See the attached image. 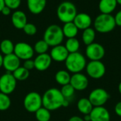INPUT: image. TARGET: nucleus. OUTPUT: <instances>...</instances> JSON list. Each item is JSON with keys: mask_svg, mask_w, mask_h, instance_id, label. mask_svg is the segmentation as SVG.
<instances>
[{"mask_svg": "<svg viewBox=\"0 0 121 121\" xmlns=\"http://www.w3.org/2000/svg\"><path fill=\"white\" fill-rule=\"evenodd\" d=\"M52 58L50 54L44 53L38 55V56L34 59L35 68L40 72H44L47 70L52 64Z\"/></svg>", "mask_w": 121, "mask_h": 121, "instance_id": "nucleus-14", "label": "nucleus"}, {"mask_svg": "<svg viewBox=\"0 0 121 121\" xmlns=\"http://www.w3.org/2000/svg\"><path fill=\"white\" fill-rule=\"evenodd\" d=\"M64 38L65 36L62 28L57 24L49 26L45 29L43 34V40L51 47L61 45Z\"/></svg>", "mask_w": 121, "mask_h": 121, "instance_id": "nucleus-4", "label": "nucleus"}, {"mask_svg": "<svg viewBox=\"0 0 121 121\" xmlns=\"http://www.w3.org/2000/svg\"><path fill=\"white\" fill-rule=\"evenodd\" d=\"M69 101H68V99H65V101H64V102H63V104H62V107H67V106H69Z\"/></svg>", "mask_w": 121, "mask_h": 121, "instance_id": "nucleus-39", "label": "nucleus"}, {"mask_svg": "<svg viewBox=\"0 0 121 121\" xmlns=\"http://www.w3.org/2000/svg\"><path fill=\"white\" fill-rule=\"evenodd\" d=\"M55 79L57 84H59L61 86H64L69 84L71 75L68 71L61 69L56 72L55 75Z\"/></svg>", "mask_w": 121, "mask_h": 121, "instance_id": "nucleus-23", "label": "nucleus"}, {"mask_svg": "<svg viewBox=\"0 0 121 121\" xmlns=\"http://www.w3.org/2000/svg\"><path fill=\"white\" fill-rule=\"evenodd\" d=\"M116 1H117L118 4H120V5H121V0H116Z\"/></svg>", "mask_w": 121, "mask_h": 121, "instance_id": "nucleus-44", "label": "nucleus"}, {"mask_svg": "<svg viewBox=\"0 0 121 121\" xmlns=\"http://www.w3.org/2000/svg\"><path fill=\"white\" fill-rule=\"evenodd\" d=\"M65 46L69 53H74L79 51V49L80 48V43L78 39H77L76 38H67Z\"/></svg>", "mask_w": 121, "mask_h": 121, "instance_id": "nucleus-26", "label": "nucleus"}, {"mask_svg": "<svg viewBox=\"0 0 121 121\" xmlns=\"http://www.w3.org/2000/svg\"><path fill=\"white\" fill-rule=\"evenodd\" d=\"M84 121V119H83L82 118H81V117H79V116H74L71 117V118L69 119V121Z\"/></svg>", "mask_w": 121, "mask_h": 121, "instance_id": "nucleus-38", "label": "nucleus"}, {"mask_svg": "<svg viewBox=\"0 0 121 121\" xmlns=\"http://www.w3.org/2000/svg\"><path fill=\"white\" fill-rule=\"evenodd\" d=\"M4 6H5L4 0H0V12L1 11V10H2V9L4 8Z\"/></svg>", "mask_w": 121, "mask_h": 121, "instance_id": "nucleus-41", "label": "nucleus"}, {"mask_svg": "<svg viewBox=\"0 0 121 121\" xmlns=\"http://www.w3.org/2000/svg\"><path fill=\"white\" fill-rule=\"evenodd\" d=\"M94 107L104 106L110 99V95L103 88H96L92 90L88 98Z\"/></svg>", "mask_w": 121, "mask_h": 121, "instance_id": "nucleus-8", "label": "nucleus"}, {"mask_svg": "<svg viewBox=\"0 0 121 121\" xmlns=\"http://www.w3.org/2000/svg\"><path fill=\"white\" fill-rule=\"evenodd\" d=\"M24 68H26V69H28V71L32 70L33 69L35 68V65H34V60L30 59V60H27L24 61L23 63V66Z\"/></svg>", "mask_w": 121, "mask_h": 121, "instance_id": "nucleus-34", "label": "nucleus"}, {"mask_svg": "<svg viewBox=\"0 0 121 121\" xmlns=\"http://www.w3.org/2000/svg\"><path fill=\"white\" fill-rule=\"evenodd\" d=\"M14 44L9 39H4L0 43V50L2 54L7 55L11 53H13L14 50Z\"/></svg>", "mask_w": 121, "mask_h": 121, "instance_id": "nucleus-25", "label": "nucleus"}, {"mask_svg": "<svg viewBox=\"0 0 121 121\" xmlns=\"http://www.w3.org/2000/svg\"><path fill=\"white\" fill-rule=\"evenodd\" d=\"M65 63L67 70L73 74L82 72L87 64L86 57L79 52L69 53Z\"/></svg>", "mask_w": 121, "mask_h": 121, "instance_id": "nucleus-2", "label": "nucleus"}, {"mask_svg": "<svg viewBox=\"0 0 121 121\" xmlns=\"http://www.w3.org/2000/svg\"><path fill=\"white\" fill-rule=\"evenodd\" d=\"M118 89L119 94L121 95V82L119 83V84H118Z\"/></svg>", "mask_w": 121, "mask_h": 121, "instance_id": "nucleus-43", "label": "nucleus"}, {"mask_svg": "<svg viewBox=\"0 0 121 121\" xmlns=\"http://www.w3.org/2000/svg\"><path fill=\"white\" fill-rule=\"evenodd\" d=\"M49 45L43 39V40H40L38 41H37L35 43V44L34 45L33 49L34 51L38 54H44V53H47L48 49H49Z\"/></svg>", "mask_w": 121, "mask_h": 121, "instance_id": "nucleus-29", "label": "nucleus"}, {"mask_svg": "<svg viewBox=\"0 0 121 121\" xmlns=\"http://www.w3.org/2000/svg\"><path fill=\"white\" fill-rule=\"evenodd\" d=\"M86 72L88 76L94 79H99L106 74V66L101 60L90 61L86 64Z\"/></svg>", "mask_w": 121, "mask_h": 121, "instance_id": "nucleus-7", "label": "nucleus"}, {"mask_svg": "<svg viewBox=\"0 0 121 121\" xmlns=\"http://www.w3.org/2000/svg\"><path fill=\"white\" fill-rule=\"evenodd\" d=\"M46 4L47 0H27V7L29 11L35 15L42 13Z\"/></svg>", "mask_w": 121, "mask_h": 121, "instance_id": "nucleus-19", "label": "nucleus"}, {"mask_svg": "<svg viewBox=\"0 0 121 121\" xmlns=\"http://www.w3.org/2000/svg\"><path fill=\"white\" fill-rule=\"evenodd\" d=\"M78 111L83 115L90 114L94 106L90 102L88 98H82L80 99L77 104Z\"/></svg>", "mask_w": 121, "mask_h": 121, "instance_id": "nucleus-21", "label": "nucleus"}, {"mask_svg": "<svg viewBox=\"0 0 121 121\" xmlns=\"http://www.w3.org/2000/svg\"><path fill=\"white\" fill-rule=\"evenodd\" d=\"M23 30L24 31V33L30 36L34 35L36 34L37 33V27L35 26V25H34L32 23H27L25 26L23 28Z\"/></svg>", "mask_w": 121, "mask_h": 121, "instance_id": "nucleus-32", "label": "nucleus"}, {"mask_svg": "<svg viewBox=\"0 0 121 121\" xmlns=\"http://www.w3.org/2000/svg\"><path fill=\"white\" fill-rule=\"evenodd\" d=\"M83 119H84V121H91V116H90L89 114H88V115H84Z\"/></svg>", "mask_w": 121, "mask_h": 121, "instance_id": "nucleus-40", "label": "nucleus"}, {"mask_svg": "<svg viewBox=\"0 0 121 121\" xmlns=\"http://www.w3.org/2000/svg\"><path fill=\"white\" fill-rule=\"evenodd\" d=\"M114 18L116 26H121V10L117 12V13L114 16Z\"/></svg>", "mask_w": 121, "mask_h": 121, "instance_id": "nucleus-35", "label": "nucleus"}, {"mask_svg": "<svg viewBox=\"0 0 121 121\" xmlns=\"http://www.w3.org/2000/svg\"><path fill=\"white\" fill-rule=\"evenodd\" d=\"M77 14L76 6L71 1H63L58 6L57 9V16L58 19L65 23L72 22Z\"/></svg>", "mask_w": 121, "mask_h": 121, "instance_id": "nucleus-5", "label": "nucleus"}, {"mask_svg": "<svg viewBox=\"0 0 121 121\" xmlns=\"http://www.w3.org/2000/svg\"><path fill=\"white\" fill-rule=\"evenodd\" d=\"M11 99L9 95L0 92V111L8 110L11 106Z\"/></svg>", "mask_w": 121, "mask_h": 121, "instance_id": "nucleus-30", "label": "nucleus"}, {"mask_svg": "<svg viewBox=\"0 0 121 121\" xmlns=\"http://www.w3.org/2000/svg\"><path fill=\"white\" fill-rule=\"evenodd\" d=\"M69 84L73 86L75 91H84L89 86V79L85 74L81 72L75 73L71 76Z\"/></svg>", "mask_w": 121, "mask_h": 121, "instance_id": "nucleus-12", "label": "nucleus"}, {"mask_svg": "<svg viewBox=\"0 0 121 121\" xmlns=\"http://www.w3.org/2000/svg\"><path fill=\"white\" fill-rule=\"evenodd\" d=\"M96 38V32L95 30L92 28H88L83 30L82 38L83 43L87 46L94 42Z\"/></svg>", "mask_w": 121, "mask_h": 121, "instance_id": "nucleus-24", "label": "nucleus"}, {"mask_svg": "<svg viewBox=\"0 0 121 121\" xmlns=\"http://www.w3.org/2000/svg\"><path fill=\"white\" fill-rule=\"evenodd\" d=\"M12 74L17 81H24L29 77L30 72L23 67H19Z\"/></svg>", "mask_w": 121, "mask_h": 121, "instance_id": "nucleus-27", "label": "nucleus"}, {"mask_svg": "<svg viewBox=\"0 0 121 121\" xmlns=\"http://www.w3.org/2000/svg\"><path fill=\"white\" fill-rule=\"evenodd\" d=\"M23 106L28 112L35 113L43 106L42 96L35 91L27 94L23 99Z\"/></svg>", "mask_w": 121, "mask_h": 121, "instance_id": "nucleus-6", "label": "nucleus"}, {"mask_svg": "<svg viewBox=\"0 0 121 121\" xmlns=\"http://www.w3.org/2000/svg\"><path fill=\"white\" fill-rule=\"evenodd\" d=\"M65 99L60 90L51 88L48 89L42 96L43 106L50 111H55L62 107Z\"/></svg>", "mask_w": 121, "mask_h": 121, "instance_id": "nucleus-1", "label": "nucleus"}, {"mask_svg": "<svg viewBox=\"0 0 121 121\" xmlns=\"http://www.w3.org/2000/svg\"><path fill=\"white\" fill-rule=\"evenodd\" d=\"M17 80L11 72H6L0 77V92L6 95L12 94L16 89Z\"/></svg>", "mask_w": 121, "mask_h": 121, "instance_id": "nucleus-9", "label": "nucleus"}, {"mask_svg": "<svg viewBox=\"0 0 121 121\" xmlns=\"http://www.w3.org/2000/svg\"><path fill=\"white\" fill-rule=\"evenodd\" d=\"M5 6L9 7L11 10L17 9L21 3V0H4Z\"/></svg>", "mask_w": 121, "mask_h": 121, "instance_id": "nucleus-33", "label": "nucleus"}, {"mask_svg": "<svg viewBox=\"0 0 121 121\" xmlns=\"http://www.w3.org/2000/svg\"><path fill=\"white\" fill-rule=\"evenodd\" d=\"M11 22L16 29L23 30L25 25L28 23L27 16L21 10L15 11L11 15Z\"/></svg>", "mask_w": 121, "mask_h": 121, "instance_id": "nucleus-18", "label": "nucleus"}, {"mask_svg": "<svg viewBox=\"0 0 121 121\" xmlns=\"http://www.w3.org/2000/svg\"><path fill=\"white\" fill-rule=\"evenodd\" d=\"M73 22L79 30H84L91 27L92 23V19L88 13H79L76 15Z\"/></svg>", "mask_w": 121, "mask_h": 121, "instance_id": "nucleus-17", "label": "nucleus"}, {"mask_svg": "<svg viewBox=\"0 0 121 121\" xmlns=\"http://www.w3.org/2000/svg\"><path fill=\"white\" fill-rule=\"evenodd\" d=\"M20 65L21 60L14 53L4 55L3 60V67L8 72L12 73L20 67Z\"/></svg>", "mask_w": 121, "mask_h": 121, "instance_id": "nucleus-13", "label": "nucleus"}, {"mask_svg": "<svg viewBox=\"0 0 121 121\" xmlns=\"http://www.w3.org/2000/svg\"><path fill=\"white\" fill-rule=\"evenodd\" d=\"M118 5L116 0H100L99 9L101 13L111 14Z\"/></svg>", "mask_w": 121, "mask_h": 121, "instance_id": "nucleus-20", "label": "nucleus"}, {"mask_svg": "<svg viewBox=\"0 0 121 121\" xmlns=\"http://www.w3.org/2000/svg\"><path fill=\"white\" fill-rule=\"evenodd\" d=\"M91 121H111V115L104 106L94 107L90 113Z\"/></svg>", "mask_w": 121, "mask_h": 121, "instance_id": "nucleus-15", "label": "nucleus"}, {"mask_svg": "<svg viewBox=\"0 0 121 121\" xmlns=\"http://www.w3.org/2000/svg\"><path fill=\"white\" fill-rule=\"evenodd\" d=\"M105 48L104 46L98 43H93L86 46L85 54L90 61L101 60L105 56Z\"/></svg>", "mask_w": 121, "mask_h": 121, "instance_id": "nucleus-11", "label": "nucleus"}, {"mask_svg": "<svg viewBox=\"0 0 121 121\" xmlns=\"http://www.w3.org/2000/svg\"><path fill=\"white\" fill-rule=\"evenodd\" d=\"M94 30L101 33H107L112 31L116 26L114 16L111 14L101 13L98 15L94 22Z\"/></svg>", "mask_w": 121, "mask_h": 121, "instance_id": "nucleus-3", "label": "nucleus"}, {"mask_svg": "<svg viewBox=\"0 0 121 121\" xmlns=\"http://www.w3.org/2000/svg\"><path fill=\"white\" fill-rule=\"evenodd\" d=\"M64 36L67 38H76L77 35L78 34L79 29L74 23V22H68L64 23L63 27L62 28Z\"/></svg>", "mask_w": 121, "mask_h": 121, "instance_id": "nucleus-22", "label": "nucleus"}, {"mask_svg": "<svg viewBox=\"0 0 121 121\" xmlns=\"http://www.w3.org/2000/svg\"><path fill=\"white\" fill-rule=\"evenodd\" d=\"M35 118L38 121H50L51 118L50 111L42 106L35 113Z\"/></svg>", "mask_w": 121, "mask_h": 121, "instance_id": "nucleus-28", "label": "nucleus"}, {"mask_svg": "<svg viewBox=\"0 0 121 121\" xmlns=\"http://www.w3.org/2000/svg\"><path fill=\"white\" fill-rule=\"evenodd\" d=\"M34 49L28 43L25 42H19L14 45L13 53L22 60L32 59L34 55Z\"/></svg>", "mask_w": 121, "mask_h": 121, "instance_id": "nucleus-10", "label": "nucleus"}, {"mask_svg": "<svg viewBox=\"0 0 121 121\" xmlns=\"http://www.w3.org/2000/svg\"><path fill=\"white\" fill-rule=\"evenodd\" d=\"M11 11H12V10H11L9 7H8V6H4V8L2 9L1 13L3 15H4V16H9V15L11 14Z\"/></svg>", "mask_w": 121, "mask_h": 121, "instance_id": "nucleus-37", "label": "nucleus"}, {"mask_svg": "<svg viewBox=\"0 0 121 121\" xmlns=\"http://www.w3.org/2000/svg\"><path fill=\"white\" fill-rule=\"evenodd\" d=\"M69 54V53L65 45H58L52 47V48L50 50V55L52 60L57 62H62L66 60Z\"/></svg>", "mask_w": 121, "mask_h": 121, "instance_id": "nucleus-16", "label": "nucleus"}, {"mask_svg": "<svg viewBox=\"0 0 121 121\" xmlns=\"http://www.w3.org/2000/svg\"><path fill=\"white\" fill-rule=\"evenodd\" d=\"M3 60H4V57L2 56V55L0 53V68L1 67H3Z\"/></svg>", "mask_w": 121, "mask_h": 121, "instance_id": "nucleus-42", "label": "nucleus"}, {"mask_svg": "<svg viewBox=\"0 0 121 121\" xmlns=\"http://www.w3.org/2000/svg\"><path fill=\"white\" fill-rule=\"evenodd\" d=\"M115 113H116V115L119 117H121V101L118 102L116 106H115V108H114Z\"/></svg>", "mask_w": 121, "mask_h": 121, "instance_id": "nucleus-36", "label": "nucleus"}, {"mask_svg": "<svg viewBox=\"0 0 121 121\" xmlns=\"http://www.w3.org/2000/svg\"></svg>", "mask_w": 121, "mask_h": 121, "instance_id": "nucleus-45", "label": "nucleus"}, {"mask_svg": "<svg viewBox=\"0 0 121 121\" xmlns=\"http://www.w3.org/2000/svg\"><path fill=\"white\" fill-rule=\"evenodd\" d=\"M60 91H61V93H62V94L65 99H69L71 97H72L73 95L74 94L75 89L73 88V86L70 84H68L62 86Z\"/></svg>", "mask_w": 121, "mask_h": 121, "instance_id": "nucleus-31", "label": "nucleus"}]
</instances>
